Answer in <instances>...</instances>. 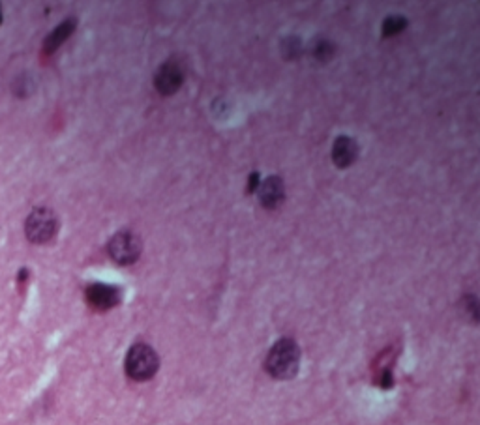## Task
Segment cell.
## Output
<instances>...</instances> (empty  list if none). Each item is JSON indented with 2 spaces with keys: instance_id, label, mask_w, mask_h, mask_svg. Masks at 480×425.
Masks as SVG:
<instances>
[{
  "instance_id": "1",
  "label": "cell",
  "mask_w": 480,
  "mask_h": 425,
  "mask_svg": "<svg viewBox=\"0 0 480 425\" xmlns=\"http://www.w3.org/2000/svg\"><path fill=\"white\" fill-rule=\"evenodd\" d=\"M300 367V347L289 337L276 341L268 351L265 360V369L270 377L278 380H289L299 373Z\"/></svg>"
},
{
  "instance_id": "2",
  "label": "cell",
  "mask_w": 480,
  "mask_h": 425,
  "mask_svg": "<svg viewBox=\"0 0 480 425\" xmlns=\"http://www.w3.org/2000/svg\"><path fill=\"white\" fill-rule=\"evenodd\" d=\"M158 367H160L158 354L152 347L144 345V343H137L132 347L126 354V361H124L126 375L137 383L150 380L158 373Z\"/></svg>"
},
{
  "instance_id": "3",
  "label": "cell",
  "mask_w": 480,
  "mask_h": 425,
  "mask_svg": "<svg viewBox=\"0 0 480 425\" xmlns=\"http://www.w3.org/2000/svg\"><path fill=\"white\" fill-rule=\"evenodd\" d=\"M59 233V218L51 208H36L25 221V234L33 244H47Z\"/></svg>"
},
{
  "instance_id": "4",
  "label": "cell",
  "mask_w": 480,
  "mask_h": 425,
  "mask_svg": "<svg viewBox=\"0 0 480 425\" xmlns=\"http://www.w3.org/2000/svg\"><path fill=\"white\" fill-rule=\"evenodd\" d=\"M107 251H109V257L113 261L120 266H130L134 264L141 257V251H143V244L139 240L137 234H134L132 231H118L107 244Z\"/></svg>"
},
{
  "instance_id": "5",
  "label": "cell",
  "mask_w": 480,
  "mask_h": 425,
  "mask_svg": "<svg viewBox=\"0 0 480 425\" xmlns=\"http://www.w3.org/2000/svg\"><path fill=\"white\" fill-rule=\"evenodd\" d=\"M182 83H184V69H182L181 62L175 59L164 62L154 75V86L161 96L176 94L181 91Z\"/></svg>"
},
{
  "instance_id": "6",
  "label": "cell",
  "mask_w": 480,
  "mask_h": 425,
  "mask_svg": "<svg viewBox=\"0 0 480 425\" xmlns=\"http://www.w3.org/2000/svg\"><path fill=\"white\" fill-rule=\"evenodd\" d=\"M86 302L96 311H109L122 300V291L109 283H91L85 291Z\"/></svg>"
},
{
  "instance_id": "7",
  "label": "cell",
  "mask_w": 480,
  "mask_h": 425,
  "mask_svg": "<svg viewBox=\"0 0 480 425\" xmlns=\"http://www.w3.org/2000/svg\"><path fill=\"white\" fill-rule=\"evenodd\" d=\"M259 201L267 210H276L285 201V184L280 176H268L267 180L257 187Z\"/></svg>"
},
{
  "instance_id": "8",
  "label": "cell",
  "mask_w": 480,
  "mask_h": 425,
  "mask_svg": "<svg viewBox=\"0 0 480 425\" xmlns=\"http://www.w3.org/2000/svg\"><path fill=\"white\" fill-rule=\"evenodd\" d=\"M358 158V144L353 137H347V135H340V137L334 139V144H332V161L336 165L338 169H347L351 167Z\"/></svg>"
},
{
  "instance_id": "9",
  "label": "cell",
  "mask_w": 480,
  "mask_h": 425,
  "mask_svg": "<svg viewBox=\"0 0 480 425\" xmlns=\"http://www.w3.org/2000/svg\"><path fill=\"white\" fill-rule=\"evenodd\" d=\"M75 27H77V21H75V19H66V21L60 23L59 27L55 28L53 33L45 37V42H43V53L53 54L55 51H57L62 43H66V40L75 33Z\"/></svg>"
},
{
  "instance_id": "10",
  "label": "cell",
  "mask_w": 480,
  "mask_h": 425,
  "mask_svg": "<svg viewBox=\"0 0 480 425\" xmlns=\"http://www.w3.org/2000/svg\"><path fill=\"white\" fill-rule=\"evenodd\" d=\"M334 51H336V47H334V43L331 42V40H325V37H319V40H315L314 43V49H312V53H314V59L319 60V62H328V60L334 57Z\"/></svg>"
},
{
  "instance_id": "11",
  "label": "cell",
  "mask_w": 480,
  "mask_h": 425,
  "mask_svg": "<svg viewBox=\"0 0 480 425\" xmlns=\"http://www.w3.org/2000/svg\"><path fill=\"white\" fill-rule=\"evenodd\" d=\"M407 28V19L401 16H390L387 17L383 21V36H396V34H400L401 30H406Z\"/></svg>"
},
{
  "instance_id": "12",
  "label": "cell",
  "mask_w": 480,
  "mask_h": 425,
  "mask_svg": "<svg viewBox=\"0 0 480 425\" xmlns=\"http://www.w3.org/2000/svg\"><path fill=\"white\" fill-rule=\"evenodd\" d=\"M300 51H302L300 40H297V37H287V40H283V57H285V59H295V57H299Z\"/></svg>"
},
{
  "instance_id": "13",
  "label": "cell",
  "mask_w": 480,
  "mask_h": 425,
  "mask_svg": "<svg viewBox=\"0 0 480 425\" xmlns=\"http://www.w3.org/2000/svg\"><path fill=\"white\" fill-rule=\"evenodd\" d=\"M465 309L471 313L473 322H476V320H479V302H476V298L473 296V294L465 296Z\"/></svg>"
},
{
  "instance_id": "14",
  "label": "cell",
  "mask_w": 480,
  "mask_h": 425,
  "mask_svg": "<svg viewBox=\"0 0 480 425\" xmlns=\"http://www.w3.org/2000/svg\"><path fill=\"white\" fill-rule=\"evenodd\" d=\"M259 187V173H251L248 180V193H256Z\"/></svg>"
},
{
  "instance_id": "15",
  "label": "cell",
  "mask_w": 480,
  "mask_h": 425,
  "mask_svg": "<svg viewBox=\"0 0 480 425\" xmlns=\"http://www.w3.org/2000/svg\"><path fill=\"white\" fill-rule=\"evenodd\" d=\"M0 23H2V10H0Z\"/></svg>"
}]
</instances>
